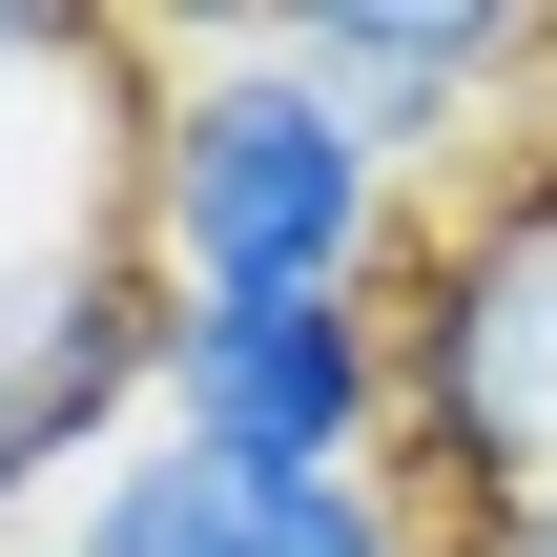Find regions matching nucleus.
<instances>
[{
  "mask_svg": "<svg viewBox=\"0 0 557 557\" xmlns=\"http://www.w3.org/2000/svg\"><path fill=\"white\" fill-rule=\"evenodd\" d=\"M124 227L165 289H372L413 165L269 41V21H145V124H124Z\"/></svg>",
  "mask_w": 557,
  "mask_h": 557,
  "instance_id": "nucleus-1",
  "label": "nucleus"
},
{
  "mask_svg": "<svg viewBox=\"0 0 557 557\" xmlns=\"http://www.w3.org/2000/svg\"><path fill=\"white\" fill-rule=\"evenodd\" d=\"M393 434L434 475V537L517 517L557 475V165L413 248V289H393Z\"/></svg>",
  "mask_w": 557,
  "mask_h": 557,
  "instance_id": "nucleus-2",
  "label": "nucleus"
},
{
  "mask_svg": "<svg viewBox=\"0 0 557 557\" xmlns=\"http://www.w3.org/2000/svg\"><path fill=\"white\" fill-rule=\"evenodd\" d=\"M248 475H372L393 455V289H165V413Z\"/></svg>",
  "mask_w": 557,
  "mask_h": 557,
  "instance_id": "nucleus-3",
  "label": "nucleus"
},
{
  "mask_svg": "<svg viewBox=\"0 0 557 557\" xmlns=\"http://www.w3.org/2000/svg\"><path fill=\"white\" fill-rule=\"evenodd\" d=\"M62 557H455L393 475H248V455H186V434H124L83 475Z\"/></svg>",
  "mask_w": 557,
  "mask_h": 557,
  "instance_id": "nucleus-4",
  "label": "nucleus"
},
{
  "mask_svg": "<svg viewBox=\"0 0 557 557\" xmlns=\"http://www.w3.org/2000/svg\"><path fill=\"white\" fill-rule=\"evenodd\" d=\"M269 41H289V62H310V83H331V103L393 145V165H434L475 103H517V83L557 62L517 0H289Z\"/></svg>",
  "mask_w": 557,
  "mask_h": 557,
  "instance_id": "nucleus-5",
  "label": "nucleus"
},
{
  "mask_svg": "<svg viewBox=\"0 0 557 557\" xmlns=\"http://www.w3.org/2000/svg\"><path fill=\"white\" fill-rule=\"evenodd\" d=\"M21 475H62V455H41V393H21V331H0V496Z\"/></svg>",
  "mask_w": 557,
  "mask_h": 557,
  "instance_id": "nucleus-6",
  "label": "nucleus"
},
{
  "mask_svg": "<svg viewBox=\"0 0 557 557\" xmlns=\"http://www.w3.org/2000/svg\"><path fill=\"white\" fill-rule=\"evenodd\" d=\"M455 557H557V475H537V496H517V517H475V537H455Z\"/></svg>",
  "mask_w": 557,
  "mask_h": 557,
  "instance_id": "nucleus-7",
  "label": "nucleus"
}]
</instances>
